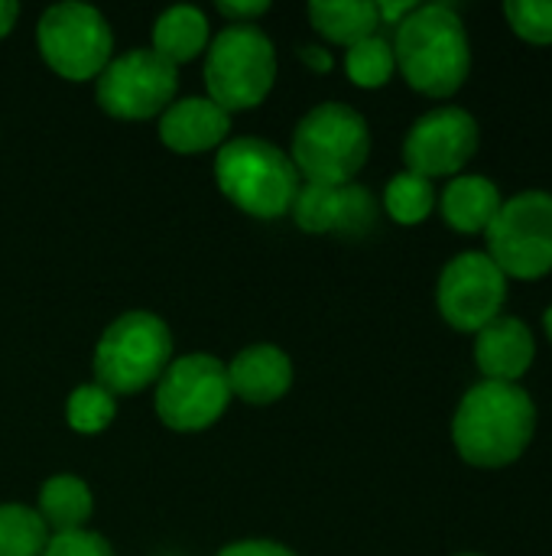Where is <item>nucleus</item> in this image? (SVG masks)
Segmentation results:
<instances>
[{
  "mask_svg": "<svg viewBox=\"0 0 552 556\" xmlns=\"http://www.w3.org/2000/svg\"><path fill=\"white\" fill-rule=\"evenodd\" d=\"M277 78V52L273 42L254 23L224 26L208 49L205 59V85L208 98L231 111L257 108Z\"/></svg>",
  "mask_w": 552,
  "mask_h": 556,
  "instance_id": "6",
  "label": "nucleus"
},
{
  "mask_svg": "<svg viewBox=\"0 0 552 556\" xmlns=\"http://www.w3.org/2000/svg\"><path fill=\"white\" fill-rule=\"evenodd\" d=\"M504 300L508 277L485 251H465L452 257L436 287L439 313L459 332H482L501 316Z\"/></svg>",
  "mask_w": 552,
  "mask_h": 556,
  "instance_id": "11",
  "label": "nucleus"
},
{
  "mask_svg": "<svg viewBox=\"0 0 552 556\" xmlns=\"http://www.w3.org/2000/svg\"><path fill=\"white\" fill-rule=\"evenodd\" d=\"M478 150V121L462 108H436L423 114L407 140H403V163L407 173L423 179L455 176L468 166Z\"/></svg>",
  "mask_w": 552,
  "mask_h": 556,
  "instance_id": "12",
  "label": "nucleus"
},
{
  "mask_svg": "<svg viewBox=\"0 0 552 556\" xmlns=\"http://www.w3.org/2000/svg\"><path fill=\"white\" fill-rule=\"evenodd\" d=\"M215 179L221 192L254 218L286 215L303 186L293 160L280 147L257 137L224 143L215 160Z\"/></svg>",
  "mask_w": 552,
  "mask_h": 556,
  "instance_id": "4",
  "label": "nucleus"
},
{
  "mask_svg": "<svg viewBox=\"0 0 552 556\" xmlns=\"http://www.w3.org/2000/svg\"><path fill=\"white\" fill-rule=\"evenodd\" d=\"M179 78L153 49H130L104 65L98 75V104L120 121H146L163 114L176 98Z\"/></svg>",
  "mask_w": 552,
  "mask_h": 556,
  "instance_id": "10",
  "label": "nucleus"
},
{
  "mask_svg": "<svg viewBox=\"0 0 552 556\" xmlns=\"http://www.w3.org/2000/svg\"><path fill=\"white\" fill-rule=\"evenodd\" d=\"M397 68L394 59V46L384 36H368L361 42H355L345 55V72L358 88H381L390 81Z\"/></svg>",
  "mask_w": 552,
  "mask_h": 556,
  "instance_id": "23",
  "label": "nucleus"
},
{
  "mask_svg": "<svg viewBox=\"0 0 552 556\" xmlns=\"http://www.w3.org/2000/svg\"><path fill=\"white\" fill-rule=\"evenodd\" d=\"M208 46V20L195 7H169L153 23V52L169 65L192 62Z\"/></svg>",
  "mask_w": 552,
  "mask_h": 556,
  "instance_id": "18",
  "label": "nucleus"
},
{
  "mask_svg": "<svg viewBox=\"0 0 552 556\" xmlns=\"http://www.w3.org/2000/svg\"><path fill=\"white\" fill-rule=\"evenodd\" d=\"M543 329H547V336H550V342H552V306L547 309V316H543Z\"/></svg>",
  "mask_w": 552,
  "mask_h": 556,
  "instance_id": "32",
  "label": "nucleus"
},
{
  "mask_svg": "<svg viewBox=\"0 0 552 556\" xmlns=\"http://www.w3.org/2000/svg\"><path fill=\"white\" fill-rule=\"evenodd\" d=\"M501 205H504V199L488 176H455L439 199L446 225L455 228L459 235L488 231L495 215L501 212Z\"/></svg>",
  "mask_w": 552,
  "mask_h": 556,
  "instance_id": "17",
  "label": "nucleus"
},
{
  "mask_svg": "<svg viewBox=\"0 0 552 556\" xmlns=\"http://www.w3.org/2000/svg\"><path fill=\"white\" fill-rule=\"evenodd\" d=\"M537 358L534 332L517 316H498L482 332H475V362L485 381L517 384Z\"/></svg>",
  "mask_w": 552,
  "mask_h": 556,
  "instance_id": "14",
  "label": "nucleus"
},
{
  "mask_svg": "<svg viewBox=\"0 0 552 556\" xmlns=\"http://www.w3.org/2000/svg\"><path fill=\"white\" fill-rule=\"evenodd\" d=\"M299 59L309 68H316V72H329L332 68V55L325 49H319V46H299Z\"/></svg>",
  "mask_w": 552,
  "mask_h": 556,
  "instance_id": "30",
  "label": "nucleus"
},
{
  "mask_svg": "<svg viewBox=\"0 0 552 556\" xmlns=\"http://www.w3.org/2000/svg\"><path fill=\"white\" fill-rule=\"evenodd\" d=\"M394 59L410 88L426 98L455 94L472 72V46L462 16L446 3L416 7L394 36Z\"/></svg>",
  "mask_w": 552,
  "mask_h": 556,
  "instance_id": "2",
  "label": "nucleus"
},
{
  "mask_svg": "<svg viewBox=\"0 0 552 556\" xmlns=\"http://www.w3.org/2000/svg\"><path fill=\"white\" fill-rule=\"evenodd\" d=\"M231 401L228 371L211 355H185L169 362L156 381V414L169 430L195 433L211 427Z\"/></svg>",
  "mask_w": 552,
  "mask_h": 556,
  "instance_id": "9",
  "label": "nucleus"
},
{
  "mask_svg": "<svg viewBox=\"0 0 552 556\" xmlns=\"http://www.w3.org/2000/svg\"><path fill=\"white\" fill-rule=\"evenodd\" d=\"M16 16H20V7L13 0H0V36H7L13 29Z\"/></svg>",
  "mask_w": 552,
  "mask_h": 556,
  "instance_id": "31",
  "label": "nucleus"
},
{
  "mask_svg": "<svg viewBox=\"0 0 552 556\" xmlns=\"http://www.w3.org/2000/svg\"><path fill=\"white\" fill-rule=\"evenodd\" d=\"M384 208L400 225H420L436 208V189L416 173H397L384 189Z\"/></svg>",
  "mask_w": 552,
  "mask_h": 556,
  "instance_id": "21",
  "label": "nucleus"
},
{
  "mask_svg": "<svg viewBox=\"0 0 552 556\" xmlns=\"http://www.w3.org/2000/svg\"><path fill=\"white\" fill-rule=\"evenodd\" d=\"M42 556H114V551L101 534L72 531V534H52Z\"/></svg>",
  "mask_w": 552,
  "mask_h": 556,
  "instance_id": "26",
  "label": "nucleus"
},
{
  "mask_svg": "<svg viewBox=\"0 0 552 556\" xmlns=\"http://www.w3.org/2000/svg\"><path fill=\"white\" fill-rule=\"evenodd\" d=\"M267 10H270L267 0H254V3H218V13H224L231 23H251L254 16H260Z\"/></svg>",
  "mask_w": 552,
  "mask_h": 556,
  "instance_id": "28",
  "label": "nucleus"
},
{
  "mask_svg": "<svg viewBox=\"0 0 552 556\" xmlns=\"http://www.w3.org/2000/svg\"><path fill=\"white\" fill-rule=\"evenodd\" d=\"M309 20L329 42H338L348 49L368 36H377V29H381L377 3H371V0H342V3L316 0V3H309Z\"/></svg>",
  "mask_w": 552,
  "mask_h": 556,
  "instance_id": "19",
  "label": "nucleus"
},
{
  "mask_svg": "<svg viewBox=\"0 0 552 556\" xmlns=\"http://www.w3.org/2000/svg\"><path fill=\"white\" fill-rule=\"evenodd\" d=\"M49 528L26 505H0V556H42Z\"/></svg>",
  "mask_w": 552,
  "mask_h": 556,
  "instance_id": "22",
  "label": "nucleus"
},
{
  "mask_svg": "<svg viewBox=\"0 0 552 556\" xmlns=\"http://www.w3.org/2000/svg\"><path fill=\"white\" fill-rule=\"evenodd\" d=\"M39 52L68 81H88L111 62L114 36L107 20L88 3H55L39 20Z\"/></svg>",
  "mask_w": 552,
  "mask_h": 556,
  "instance_id": "8",
  "label": "nucleus"
},
{
  "mask_svg": "<svg viewBox=\"0 0 552 556\" xmlns=\"http://www.w3.org/2000/svg\"><path fill=\"white\" fill-rule=\"evenodd\" d=\"M218 556H296L290 547L283 544H273V541H238V544H228Z\"/></svg>",
  "mask_w": 552,
  "mask_h": 556,
  "instance_id": "27",
  "label": "nucleus"
},
{
  "mask_svg": "<svg viewBox=\"0 0 552 556\" xmlns=\"http://www.w3.org/2000/svg\"><path fill=\"white\" fill-rule=\"evenodd\" d=\"M231 130V114L211 98L172 101L159 117V140L176 153H205Z\"/></svg>",
  "mask_w": 552,
  "mask_h": 556,
  "instance_id": "15",
  "label": "nucleus"
},
{
  "mask_svg": "<svg viewBox=\"0 0 552 556\" xmlns=\"http://www.w3.org/2000/svg\"><path fill=\"white\" fill-rule=\"evenodd\" d=\"M537 430L534 397L521 384L482 381L475 384L455 417H452V443L468 466L478 469H504L517 463Z\"/></svg>",
  "mask_w": 552,
  "mask_h": 556,
  "instance_id": "1",
  "label": "nucleus"
},
{
  "mask_svg": "<svg viewBox=\"0 0 552 556\" xmlns=\"http://www.w3.org/2000/svg\"><path fill=\"white\" fill-rule=\"evenodd\" d=\"M368 121L342 101H325L296 124L293 166L299 176H306V182L348 186L368 163Z\"/></svg>",
  "mask_w": 552,
  "mask_h": 556,
  "instance_id": "3",
  "label": "nucleus"
},
{
  "mask_svg": "<svg viewBox=\"0 0 552 556\" xmlns=\"http://www.w3.org/2000/svg\"><path fill=\"white\" fill-rule=\"evenodd\" d=\"M504 16L524 42L552 46V3L547 0H508Z\"/></svg>",
  "mask_w": 552,
  "mask_h": 556,
  "instance_id": "25",
  "label": "nucleus"
},
{
  "mask_svg": "<svg viewBox=\"0 0 552 556\" xmlns=\"http://www.w3.org/2000/svg\"><path fill=\"white\" fill-rule=\"evenodd\" d=\"M416 7H420V3H410V0H403V3H377V16H381V23H387V26H400Z\"/></svg>",
  "mask_w": 552,
  "mask_h": 556,
  "instance_id": "29",
  "label": "nucleus"
},
{
  "mask_svg": "<svg viewBox=\"0 0 552 556\" xmlns=\"http://www.w3.org/2000/svg\"><path fill=\"white\" fill-rule=\"evenodd\" d=\"M231 394L247 404H273L293 384V362L277 345H251L224 365Z\"/></svg>",
  "mask_w": 552,
  "mask_h": 556,
  "instance_id": "16",
  "label": "nucleus"
},
{
  "mask_svg": "<svg viewBox=\"0 0 552 556\" xmlns=\"http://www.w3.org/2000/svg\"><path fill=\"white\" fill-rule=\"evenodd\" d=\"M65 417L78 433H101L114 420V394H107L101 384H81L72 391Z\"/></svg>",
  "mask_w": 552,
  "mask_h": 556,
  "instance_id": "24",
  "label": "nucleus"
},
{
  "mask_svg": "<svg viewBox=\"0 0 552 556\" xmlns=\"http://www.w3.org/2000/svg\"><path fill=\"white\" fill-rule=\"evenodd\" d=\"M91 489L75 476H55L39 492V518L52 534H72L85 531V521L91 518Z\"/></svg>",
  "mask_w": 552,
  "mask_h": 556,
  "instance_id": "20",
  "label": "nucleus"
},
{
  "mask_svg": "<svg viewBox=\"0 0 552 556\" xmlns=\"http://www.w3.org/2000/svg\"><path fill=\"white\" fill-rule=\"evenodd\" d=\"M462 556H478V554H462Z\"/></svg>",
  "mask_w": 552,
  "mask_h": 556,
  "instance_id": "33",
  "label": "nucleus"
},
{
  "mask_svg": "<svg viewBox=\"0 0 552 556\" xmlns=\"http://www.w3.org/2000/svg\"><path fill=\"white\" fill-rule=\"evenodd\" d=\"M488 238V257L504 277L540 280L552 270V195L521 192L501 205Z\"/></svg>",
  "mask_w": 552,
  "mask_h": 556,
  "instance_id": "7",
  "label": "nucleus"
},
{
  "mask_svg": "<svg viewBox=\"0 0 552 556\" xmlns=\"http://www.w3.org/2000/svg\"><path fill=\"white\" fill-rule=\"evenodd\" d=\"M290 212H293L296 225L309 235H329V231L364 235L377 218L374 195L358 182H348V186L306 182V186H299Z\"/></svg>",
  "mask_w": 552,
  "mask_h": 556,
  "instance_id": "13",
  "label": "nucleus"
},
{
  "mask_svg": "<svg viewBox=\"0 0 552 556\" xmlns=\"http://www.w3.org/2000/svg\"><path fill=\"white\" fill-rule=\"evenodd\" d=\"M172 362V336L153 313L133 309L114 319L94 349V378L107 394H137L163 378Z\"/></svg>",
  "mask_w": 552,
  "mask_h": 556,
  "instance_id": "5",
  "label": "nucleus"
}]
</instances>
